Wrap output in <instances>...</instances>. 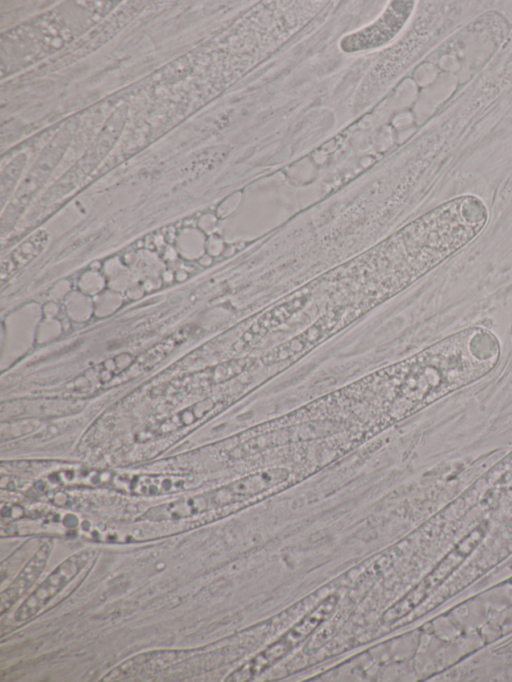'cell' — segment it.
I'll use <instances>...</instances> for the list:
<instances>
[{
    "label": "cell",
    "mask_w": 512,
    "mask_h": 682,
    "mask_svg": "<svg viewBox=\"0 0 512 682\" xmlns=\"http://www.w3.org/2000/svg\"><path fill=\"white\" fill-rule=\"evenodd\" d=\"M188 337V329H182L155 345L137 361L140 370H147L163 360L172 350Z\"/></svg>",
    "instance_id": "30bf717a"
},
{
    "label": "cell",
    "mask_w": 512,
    "mask_h": 682,
    "mask_svg": "<svg viewBox=\"0 0 512 682\" xmlns=\"http://www.w3.org/2000/svg\"><path fill=\"white\" fill-rule=\"evenodd\" d=\"M501 344L489 329L469 327L400 363L394 373L405 414L417 411L487 375L498 364Z\"/></svg>",
    "instance_id": "6da1fadb"
},
{
    "label": "cell",
    "mask_w": 512,
    "mask_h": 682,
    "mask_svg": "<svg viewBox=\"0 0 512 682\" xmlns=\"http://www.w3.org/2000/svg\"><path fill=\"white\" fill-rule=\"evenodd\" d=\"M212 507H217V503L213 493H210L154 507L145 514V517L150 520L180 519Z\"/></svg>",
    "instance_id": "8992f818"
},
{
    "label": "cell",
    "mask_w": 512,
    "mask_h": 682,
    "mask_svg": "<svg viewBox=\"0 0 512 682\" xmlns=\"http://www.w3.org/2000/svg\"><path fill=\"white\" fill-rule=\"evenodd\" d=\"M188 483L184 476H136L129 489L138 494L158 495L183 489Z\"/></svg>",
    "instance_id": "9c48e42d"
},
{
    "label": "cell",
    "mask_w": 512,
    "mask_h": 682,
    "mask_svg": "<svg viewBox=\"0 0 512 682\" xmlns=\"http://www.w3.org/2000/svg\"><path fill=\"white\" fill-rule=\"evenodd\" d=\"M53 543L45 542L1 594V613L9 609L39 577L48 561Z\"/></svg>",
    "instance_id": "5b68a950"
},
{
    "label": "cell",
    "mask_w": 512,
    "mask_h": 682,
    "mask_svg": "<svg viewBox=\"0 0 512 682\" xmlns=\"http://www.w3.org/2000/svg\"><path fill=\"white\" fill-rule=\"evenodd\" d=\"M413 8V2H392L372 24L344 37L340 47L353 53L380 47L401 30Z\"/></svg>",
    "instance_id": "3957f363"
},
{
    "label": "cell",
    "mask_w": 512,
    "mask_h": 682,
    "mask_svg": "<svg viewBox=\"0 0 512 682\" xmlns=\"http://www.w3.org/2000/svg\"><path fill=\"white\" fill-rule=\"evenodd\" d=\"M337 601L335 595L327 597L275 643L229 675L227 681H246L272 666L327 619L336 607Z\"/></svg>",
    "instance_id": "7a4b0ae2"
},
{
    "label": "cell",
    "mask_w": 512,
    "mask_h": 682,
    "mask_svg": "<svg viewBox=\"0 0 512 682\" xmlns=\"http://www.w3.org/2000/svg\"><path fill=\"white\" fill-rule=\"evenodd\" d=\"M306 300L307 298L304 296L296 297L264 314L253 326H251L245 336H243V343L249 344L283 323L294 312L300 309L305 304Z\"/></svg>",
    "instance_id": "ba28073f"
},
{
    "label": "cell",
    "mask_w": 512,
    "mask_h": 682,
    "mask_svg": "<svg viewBox=\"0 0 512 682\" xmlns=\"http://www.w3.org/2000/svg\"><path fill=\"white\" fill-rule=\"evenodd\" d=\"M48 235L39 231L14 249L1 263V282L5 283L15 272L29 264L45 247Z\"/></svg>",
    "instance_id": "52a82bcc"
},
{
    "label": "cell",
    "mask_w": 512,
    "mask_h": 682,
    "mask_svg": "<svg viewBox=\"0 0 512 682\" xmlns=\"http://www.w3.org/2000/svg\"><path fill=\"white\" fill-rule=\"evenodd\" d=\"M214 406L211 400H204L195 404L194 406L181 411L176 415V418L168 420V427L163 432L171 431L180 428L184 425L191 424L201 418L206 412Z\"/></svg>",
    "instance_id": "8fae6325"
},
{
    "label": "cell",
    "mask_w": 512,
    "mask_h": 682,
    "mask_svg": "<svg viewBox=\"0 0 512 682\" xmlns=\"http://www.w3.org/2000/svg\"><path fill=\"white\" fill-rule=\"evenodd\" d=\"M94 554V549H84L63 561L22 603L15 613V621L22 622L34 616L79 574Z\"/></svg>",
    "instance_id": "277c9868"
}]
</instances>
